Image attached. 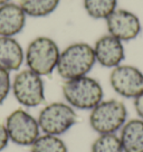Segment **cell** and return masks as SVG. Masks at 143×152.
<instances>
[{
	"mask_svg": "<svg viewBox=\"0 0 143 152\" xmlns=\"http://www.w3.org/2000/svg\"><path fill=\"white\" fill-rule=\"evenodd\" d=\"M133 104H134L135 112L138 114V118L143 121V92L134 99Z\"/></svg>",
	"mask_w": 143,
	"mask_h": 152,
	"instance_id": "ffe728a7",
	"label": "cell"
},
{
	"mask_svg": "<svg viewBox=\"0 0 143 152\" xmlns=\"http://www.w3.org/2000/svg\"><path fill=\"white\" fill-rule=\"evenodd\" d=\"M119 137L124 152H143V121L139 118L126 121Z\"/></svg>",
	"mask_w": 143,
	"mask_h": 152,
	"instance_id": "4fadbf2b",
	"label": "cell"
},
{
	"mask_svg": "<svg viewBox=\"0 0 143 152\" xmlns=\"http://www.w3.org/2000/svg\"><path fill=\"white\" fill-rule=\"evenodd\" d=\"M59 55L61 50L56 42L40 36L30 42L25 53V61L28 69L40 76H47L56 69Z\"/></svg>",
	"mask_w": 143,
	"mask_h": 152,
	"instance_id": "3957f363",
	"label": "cell"
},
{
	"mask_svg": "<svg viewBox=\"0 0 143 152\" xmlns=\"http://www.w3.org/2000/svg\"><path fill=\"white\" fill-rule=\"evenodd\" d=\"M110 84L116 94L134 100L143 92V72L133 65L121 64L111 72Z\"/></svg>",
	"mask_w": 143,
	"mask_h": 152,
	"instance_id": "ba28073f",
	"label": "cell"
},
{
	"mask_svg": "<svg viewBox=\"0 0 143 152\" xmlns=\"http://www.w3.org/2000/svg\"><path fill=\"white\" fill-rule=\"evenodd\" d=\"M93 49L96 63L106 68L113 69L121 65L125 58L123 42L110 34L98 38L94 44Z\"/></svg>",
	"mask_w": 143,
	"mask_h": 152,
	"instance_id": "30bf717a",
	"label": "cell"
},
{
	"mask_svg": "<svg viewBox=\"0 0 143 152\" xmlns=\"http://www.w3.org/2000/svg\"><path fill=\"white\" fill-rule=\"evenodd\" d=\"M26 14L21 7L14 2L0 6V36L14 37L24 29Z\"/></svg>",
	"mask_w": 143,
	"mask_h": 152,
	"instance_id": "8fae6325",
	"label": "cell"
},
{
	"mask_svg": "<svg viewBox=\"0 0 143 152\" xmlns=\"http://www.w3.org/2000/svg\"><path fill=\"white\" fill-rule=\"evenodd\" d=\"M63 95L73 109L91 111L103 101L104 91L97 80L86 75L65 81Z\"/></svg>",
	"mask_w": 143,
	"mask_h": 152,
	"instance_id": "7a4b0ae2",
	"label": "cell"
},
{
	"mask_svg": "<svg viewBox=\"0 0 143 152\" xmlns=\"http://www.w3.org/2000/svg\"><path fill=\"white\" fill-rule=\"evenodd\" d=\"M42 77L28 68L15 76L11 91L19 104L25 107H36L45 102V84Z\"/></svg>",
	"mask_w": 143,
	"mask_h": 152,
	"instance_id": "8992f818",
	"label": "cell"
},
{
	"mask_svg": "<svg viewBox=\"0 0 143 152\" xmlns=\"http://www.w3.org/2000/svg\"><path fill=\"white\" fill-rule=\"evenodd\" d=\"M30 152H68L66 143L61 137L44 134L30 145Z\"/></svg>",
	"mask_w": 143,
	"mask_h": 152,
	"instance_id": "2e32d148",
	"label": "cell"
},
{
	"mask_svg": "<svg viewBox=\"0 0 143 152\" xmlns=\"http://www.w3.org/2000/svg\"><path fill=\"white\" fill-rule=\"evenodd\" d=\"M10 91H11L10 73L0 68V105L8 97Z\"/></svg>",
	"mask_w": 143,
	"mask_h": 152,
	"instance_id": "ac0fdd59",
	"label": "cell"
},
{
	"mask_svg": "<svg viewBox=\"0 0 143 152\" xmlns=\"http://www.w3.org/2000/svg\"><path fill=\"white\" fill-rule=\"evenodd\" d=\"M91 152H124L117 133L98 134L92 143Z\"/></svg>",
	"mask_w": 143,
	"mask_h": 152,
	"instance_id": "e0dca14e",
	"label": "cell"
},
{
	"mask_svg": "<svg viewBox=\"0 0 143 152\" xmlns=\"http://www.w3.org/2000/svg\"><path fill=\"white\" fill-rule=\"evenodd\" d=\"M128 121V109L122 101H102L91 110L88 122L97 134L117 133Z\"/></svg>",
	"mask_w": 143,
	"mask_h": 152,
	"instance_id": "277c9868",
	"label": "cell"
},
{
	"mask_svg": "<svg viewBox=\"0 0 143 152\" xmlns=\"http://www.w3.org/2000/svg\"><path fill=\"white\" fill-rule=\"evenodd\" d=\"M9 142V135H8V132L6 130L5 124L0 123V152L5 150Z\"/></svg>",
	"mask_w": 143,
	"mask_h": 152,
	"instance_id": "d6986e66",
	"label": "cell"
},
{
	"mask_svg": "<svg viewBox=\"0 0 143 152\" xmlns=\"http://www.w3.org/2000/svg\"><path fill=\"white\" fill-rule=\"evenodd\" d=\"M105 20L109 34L123 43L135 39L142 29L140 18L126 9L116 8Z\"/></svg>",
	"mask_w": 143,
	"mask_h": 152,
	"instance_id": "9c48e42d",
	"label": "cell"
},
{
	"mask_svg": "<svg viewBox=\"0 0 143 152\" xmlns=\"http://www.w3.org/2000/svg\"><path fill=\"white\" fill-rule=\"evenodd\" d=\"M61 0H19V6L26 16L46 17L54 12Z\"/></svg>",
	"mask_w": 143,
	"mask_h": 152,
	"instance_id": "5bb4252c",
	"label": "cell"
},
{
	"mask_svg": "<svg viewBox=\"0 0 143 152\" xmlns=\"http://www.w3.org/2000/svg\"><path fill=\"white\" fill-rule=\"evenodd\" d=\"M7 2H10V0H0V6L1 5H5Z\"/></svg>",
	"mask_w": 143,
	"mask_h": 152,
	"instance_id": "44dd1931",
	"label": "cell"
},
{
	"mask_svg": "<svg viewBox=\"0 0 143 152\" xmlns=\"http://www.w3.org/2000/svg\"><path fill=\"white\" fill-rule=\"evenodd\" d=\"M84 8L92 18L106 19L117 8V0H84Z\"/></svg>",
	"mask_w": 143,
	"mask_h": 152,
	"instance_id": "9a60e30c",
	"label": "cell"
},
{
	"mask_svg": "<svg viewBox=\"0 0 143 152\" xmlns=\"http://www.w3.org/2000/svg\"><path fill=\"white\" fill-rule=\"evenodd\" d=\"M25 61L21 45L14 37L0 36V68L7 72L18 71Z\"/></svg>",
	"mask_w": 143,
	"mask_h": 152,
	"instance_id": "7c38bea8",
	"label": "cell"
},
{
	"mask_svg": "<svg viewBox=\"0 0 143 152\" xmlns=\"http://www.w3.org/2000/svg\"><path fill=\"white\" fill-rule=\"evenodd\" d=\"M37 121L44 134L61 137L76 124L77 114L69 104L54 102L39 112Z\"/></svg>",
	"mask_w": 143,
	"mask_h": 152,
	"instance_id": "5b68a950",
	"label": "cell"
},
{
	"mask_svg": "<svg viewBox=\"0 0 143 152\" xmlns=\"http://www.w3.org/2000/svg\"><path fill=\"white\" fill-rule=\"evenodd\" d=\"M5 126L10 142L20 147H30L42 132L37 119L23 109L11 112L6 119Z\"/></svg>",
	"mask_w": 143,
	"mask_h": 152,
	"instance_id": "52a82bcc",
	"label": "cell"
},
{
	"mask_svg": "<svg viewBox=\"0 0 143 152\" xmlns=\"http://www.w3.org/2000/svg\"><path fill=\"white\" fill-rule=\"evenodd\" d=\"M96 63L94 49L86 43H75L61 52L56 71L65 81L86 76Z\"/></svg>",
	"mask_w": 143,
	"mask_h": 152,
	"instance_id": "6da1fadb",
	"label": "cell"
}]
</instances>
